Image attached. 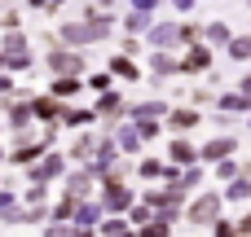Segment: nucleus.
I'll return each mask as SVG.
<instances>
[{
  "label": "nucleus",
  "instance_id": "obj_1",
  "mask_svg": "<svg viewBox=\"0 0 251 237\" xmlns=\"http://www.w3.org/2000/svg\"><path fill=\"white\" fill-rule=\"evenodd\" d=\"M106 31H110L106 18H97V22H79V26L71 22V26H62V40H71V44H88V40H101Z\"/></svg>",
  "mask_w": 251,
  "mask_h": 237
},
{
  "label": "nucleus",
  "instance_id": "obj_2",
  "mask_svg": "<svg viewBox=\"0 0 251 237\" xmlns=\"http://www.w3.org/2000/svg\"><path fill=\"white\" fill-rule=\"evenodd\" d=\"M212 215H221V194H203L190 207V224H212Z\"/></svg>",
  "mask_w": 251,
  "mask_h": 237
},
{
  "label": "nucleus",
  "instance_id": "obj_3",
  "mask_svg": "<svg viewBox=\"0 0 251 237\" xmlns=\"http://www.w3.org/2000/svg\"><path fill=\"white\" fill-rule=\"evenodd\" d=\"M49 66H53L57 75H79V70H84V57H79V53H49Z\"/></svg>",
  "mask_w": 251,
  "mask_h": 237
},
{
  "label": "nucleus",
  "instance_id": "obj_4",
  "mask_svg": "<svg viewBox=\"0 0 251 237\" xmlns=\"http://www.w3.org/2000/svg\"><path fill=\"white\" fill-rule=\"evenodd\" d=\"M229 150H234V141H229V136H221V141H207V145H203V158L221 163V158H229Z\"/></svg>",
  "mask_w": 251,
  "mask_h": 237
},
{
  "label": "nucleus",
  "instance_id": "obj_5",
  "mask_svg": "<svg viewBox=\"0 0 251 237\" xmlns=\"http://www.w3.org/2000/svg\"><path fill=\"white\" fill-rule=\"evenodd\" d=\"M57 172H62V158L53 154V158H44V163H40V167L31 172V180H35V185H44V180H53Z\"/></svg>",
  "mask_w": 251,
  "mask_h": 237
},
{
  "label": "nucleus",
  "instance_id": "obj_6",
  "mask_svg": "<svg viewBox=\"0 0 251 237\" xmlns=\"http://www.w3.org/2000/svg\"><path fill=\"white\" fill-rule=\"evenodd\" d=\"M207 62H212V53H207V48H194V53H190V57L181 62V66H185V70H203Z\"/></svg>",
  "mask_w": 251,
  "mask_h": 237
},
{
  "label": "nucleus",
  "instance_id": "obj_7",
  "mask_svg": "<svg viewBox=\"0 0 251 237\" xmlns=\"http://www.w3.org/2000/svg\"><path fill=\"white\" fill-rule=\"evenodd\" d=\"M168 123H172L176 132H185V128H194V123H199V114H194V110H176V114H172Z\"/></svg>",
  "mask_w": 251,
  "mask_h": 237
},
{
  "label": "nucleus",
  "instance_id": "obj_8",
  "mask_svg": "<svg viewBox=\"0 0 251 237\" xmlns=\"http://www.w3.org/2000/svg\"><path fill=\"white\" fill-rule=\"evenodd\" d=\"M176 40H181L176 26H159V31H154V44H159V48H168V44H176Z\"/></svg>",
  "mask_w": 251,
  "mask_h": 237
},
{
  "label": "nucleus",
  "instance_id": "obj_9",
  "mask_svg": "<svg viewBox=\"0 0 251 237\" xmlns=\"http://www.w3.org/2000/svg\"><path fill=\"white\" fill-rule=\"evenodd\" d=\"M110 70H115V75H124V79H137V66H132L128 57H110Z\"/></svg>",
  "mask_w": 251,
  "mask_h": 237
},
{
  "label": "nucleus",
  "instance_id": "obj_10",
  "mask_svg": "<svg viewBox=\"0 0 251 237\" xmlns=\"http://www.w3.org/2000/svg\"><path fill=\"white\" fill-rule=\"evenodd\" d=\"M172 163H194V145L190 141H176L172 145Z\"/></svg>",
  "mask_w": 251,
  "mask_h": 237
},
{
  "label": "nucleus",
  "instance_id": "obj_11",
  "mask_svg": "<svg viewBox=\"0 0 251 237\" xmlns=\"http://www.w3.org/2000/svg\"><path fill=\"white\" fill-rule=\"evenodd\" d=\"M71 215H75V224H79V229H88V224H97V207H75Z\"/></svg>",
  "mask_w": 251,
  "mask_h": 237
},
{
  "label": "nucleus",
  "instance_id": "obj_12",
  "mask_svg": "<svg viewBox=\"0 0 251 237\" xmlns=\"http://www.w3.org/2000/svg\"><path fill=\"white\" fill-rule=\"evenodd\" d=\"M71 92H79V79H71V75H66V79H57V84H53V97H71Z\"/></svg>",
  "mask_w": 251,
  "mask_h": 237
},
{
  "label": "nucleus",
  "instance_id": "obj_13",
  "mask_svg": "<svg viewBox=\"0 0 251 237\" xmlns=\"http://www.w3.org/2000/svg\"><path fill=\"white\" fill-rule=\"evenodd\" d=\"M141 237H168V220H146Z\"/></svg>",
  "mask_w": 251,
  "mask_h": 237
},
{
  "label": "nucleus",
  "instance_id": "obj_14",
  "mask_svg": "<svg viewBox=\"0 0 251 237\" xmlns=\"http://www.w3.org/2000/svg\"><path fill=\"white\" fill-rule=\"evenodd\" d=\"M97 114H106V119H115V114H119V97H101V106H97Z\"/></svg>",
  "mask_w": 251,
  "mask_h": 237
},
{
  "label": "nucleus",
  "instance_id": "obj_15",
  "mask_svg": "<svg viewBox=\"0 0 251 237\" xmlns=\"http://www.w3.org/2000/svg\"><path fill=\"white\" fill-rule=\"evenodd\" d=\"M26 119H31V106H13V110H9V123H13V128H22Z\"/></svg>",
  "mask_w": 251,
  "mask_h": 237
},
{
  "label": "nucleus",
  "instance_id": "obj_16",
  "mask_svg": "<svg viewBox=\"0 0 251 237\" xmlns=\"http://www.w3.org/2000/svg\"><path fill=\"white\" fill-rule=\"evenodd\" d=\"M62 119L75 128V123H88V119H93V110H62Z\"/></svg>",
  "mask_w": 251,
  "mask_h": 237
},
{
  "label": "nucleus",
  "instance_id": "obj_17",
  "mask_svg": "<svg viewBox=\"0 0 251 237\" xmlns=\"http://www.w3.org/2000/svg\"><path fill=\"white\" fill-rule=\"evenodd\" d=\"M229 48H234V57H247V53H251V40H247V35H238V40H229Z\"/></svg>",
  "mask_w": 251,
  "mask_h": 237
},
{
  "label": "nucleus",
  "instance_id": "obj_18",
  "mask_svg": "<svg viewBox=\"0 0 251 237\" xmlns=\"http://www.w3.org/2000/svg\"><path fill=\"white\" fill-rule=\"evenodd\" d=\"M154 70H159V75H172L176 62H172V57H154Z\"/></svg>",
  "mask_w": 251,
  "mask_h": 237
},
{
  "label": "nucleus",
  "instance_id": "obj_19",
  "mask_svg": "<svg viewBox=\"0 0 251 237\" xmlns=\"http://www.w3.org/2000/svg\"><path fill=\"white\" fill-rule=\"evenodd\" d=\"M229 198L243 202V198H247V180H234V185H229Z\"/></svg>",
  "mask_w": 251,
  "mask_h": 237
},
{
  "label": "nucleus",
  "instance_id": "obj_20",
  "mask_svg": "<svg viewBox=\"0 0 251 237\" xmlns=\"http://www.w3.org/2000/svg\"><path fill=\"white\" fill-rule=\"evenodd\" d=\"M221 106H225V110H247V97H225Z\"/></svg>",
  "mask_w": 251,
  "mask_h": 237
},
{
  "label": "nucleus",
  "instance_id": "obj_21",
  "mask_svg": "<svg viewBox=\"0 0 251 237\" xmlns=\"http://www.w3.org/2000/svg\"><path fill=\"white\" fill-rule=\"evenodd\" d=\"M207 40H229V31H225V26L216 22V26H207Z\"/></svg>",
  "mask_w": 251,
  "mask_h": 237
},
{
  "label": "nucleus",
  "instance_id": "obj_22",
  "mask_svg": "<svg viewBox=\"0 0 251 237\" xmlns=\"http://www.w3.org/2000/svg\"><path fill=\"white\" fill-rule=\"evenodd\" d=\"M216 237H238V229L234 224H216Z\"/></svg>",
  "mask_w": 251,
  "mask_h": 237
},
{
  "label": "nucleus",
  "instance_id": "obj_23",
  "mask_svg": "<svg viewBox=\"0 0 251 237\" xmlns=\"http://www.w3.org/2000/svg\"><path fill=\"white\" fill-rule=\"evenodd\" d=\"M176 4H181V9H190V4H194V0H176Z\"/></svg>",
  "mask_w": 251,
  "mask_h": 237
}]
</instances>
